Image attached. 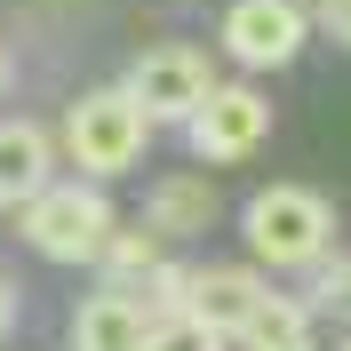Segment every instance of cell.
<instances>
[{"label":"cell","mask_w":351,"mask_h":351,"mask_svg":"<svg viewBox=\"0 0 351 351\" xmlns=\"http://www.w3.org/2000/svg\"><path fill=\"white\" fill-rule=\"evenodd\" d=\"M247 247H256V271H319L335 240V208L304 184H263L240 216Z\"/></svg>","instance_id":"obj_1"},{"label":"cell","mask_w":351,"mask_h":351,"mask_svg":"<svg viewBox=\"0 0 351 351\" xmlns=\"http://www.w3.org/2000/svg\"><path fill=\"white\" fill-rule=\"evenodd\" d=\"M271 304V287H263L256 263H176L168 280H160L152 311L168 319V311H184V319H199V328L216 335H247V319Z\"/></svg>","instance_id":"obj_2"},{"label":"cell","mask_w":351,"mask_h":351,"mask_svg":"<svg viewBox=\"0 0 351 351\" xmlns=\"http://www.w3.org/2000/svg\"><path fill=\"white\" fill-rule=\"evenodd\" d=\"M16 223H24V247L48 256V263H104L112 232H120L112 223V199L96 184H48Z\"/></svg>","instance_id":"obj_3"},{"label":"cell","mask_w":351,"mask_h":351,"mask_svg":"<svg viewBox=\"0 0 351 351\" xmlns=\"http://www.w3.org/2000/svg\"><path fill=\"white\" fill-rule=\"evenodd\" d=\"M144 144H152V120L136 112L128 88H96L64 112V152L80 176H128L144 160Z\"/></svg>","instance_id":"obj_4"},{"label":"cell","mask_w":351,"mask_h":351,"mask_svg":"<svg viewBox=\"0 0 351 351\" xmlns=\"http://www.w3.org/2000/svg\"><path fill=\"white\" fill-rule=\"evenodd\" d=\"M216 88H223V80L208 72V56H199L192 40H160V48H144V56H136V72H128L136 112H144V120H184V128L199 120V104H208Z\"/></svg>","instance_id":"obj_5"},{"label":"cell","mask_w":351,"mask_h":351,"mask_svg":"<svg viewBox=\"0 0 351 351\" xmlns=\"http://www.w3.org/2000/svg\"><path fill=\"white\" fill-rule=\"evenodd\" d=\"M304 32H311V16L295 0H232V8H223V56H240L247 72L295 64Z\"/></svg>","instance_id":"obj_6"},{"label":"cell","mask_w":351,"mask_h":351,"mask_svg":"<svg viewBox=\"0 0 351 351\" xmlns=\"http://www.w3.org/2000/svg\"><path fill=\"white\" fill-rule=\"evenodd\" d=\"M271 136V104H263V88H247V80H223L208 104H199V120H192V152L208 160V168H232V160H247Z\"/></svg>","instance_id":"obj_7"},{"label":"cell","mask_w":351,"mask_h":351,"mask_svg":"<svg viewBox=\"0 0 351 351\" xmlns=\"http://www.w3.org/2000/svg\"><path fill=\"white\" fill-rule=\"evenodd\" d=\"M152 304L144 295H120V287H104V295H88L80 311H72V351H144L152 343Z\"/></svg>","instance_id":"obj_8"},{"label":"cell","mask_w":351,"mask_h":351,"mask_svg":"<svg viewBox=\"0 0 351 351\" xmlns=\"http://www.w3.org/2000/svg\"><path fill=\"white\" fill-rule=\"evenodd\" d=\"M216 184L208 176H160L152 199H144V232L160 240H199V232H216Z\"/></svg>","instance_id":"obj_9"},{"label":"cell","mask_w":351,"mask_h":351,"mask_svg":"<svg viewBox=\"0 0 351 351\" xmlns=\"http://www.w3.org/2000/svg\"><path fill=\"white\" fill-rule=\"evenodd\" d=\"M48 160H56L48 128H32V120H0V208L24 216V208L48 192Z\"/></svg>","instance_id":"obj_10"},{"label":"cell","mask_w":351,"mask_h":351,"mask_svg":"<svg viewBox=\"0 0 351 351\" xmlns=\"http://www.w3.org/2000/svg\"><path fill=\"white\" fill-rule=\"evenodd\" d=\"M104 271H112V287H120V295H144V304H152L160 280L176 271V256H168V240H160V232H144V223H136V232H112Z\"/></svg>","instance_id":"obj_11"},{"label":"cell","mask_w":351,"mask_h":351,"mask_svg":"<svg viewBox=\"0 0 351 351\" xmlns=\"http://www.w3.org/2000/svg\"><path fill=\"white\" fill-rule=\"evenodd\" d=\"M304 335H311V304H295V295H271V304L247 319L240 343H247V351H311Z\"/></svg>","instance_id":"obj_12"},{"label":"cell","mask_w":351,"mask_h":351,"mask_svg":"<svg viewBox=\"0 0 351 351\" xmlns=\"http://www.w3.org/2000/svg\"><path fill=\"white\" fill-rule=\"evenodd\" d=\"M304 304H311V311H328V319H343V328H351V256H343V263H335V256L319 263V280H311V295H304Z\"/></svg>","instance_id":"obj_13"},{"label":"cell","mask_w":351,"mask_h":351,"mask_svg":"<svg viewBox=\"0 0 351 351\" xmlns=\"http://www.w3.org/2000/svg\"><path fill=\"white\" fill-rule=\"evenodd\" d=\"M144 351H223V335L199 328V319H184V311H168V319L152 328V343H144Z\"/></svg>","instance_id":"obj_14"},{"label":"cell","mask_w":351,"mask_h":351,"mask_svg":"<svg viewBox=\"0 0 351 351\" xmlns=\"http://www.w3.org/2000/svg\"><path fill=\"white\" fill-rule=\"evenodd\" d=\"M319 24H328L335 40H343V48H351V0H319Z\"/></svg>","instance_id":"obj_15"},{"label":"cell","mask_w":351,"mask_h":351,"mask_svg":"<svg viewBox=\"0 0 351 351\" xmlns=\"http://www.w3.org/2000/svg\"><path fill=\"white\" fill-rule=\"evenodd\" d=\"M8 319H16V287L0 280V335H8Z\"/></svg>","instance_id":"obj_16"},{"label":"cell","mask_w":351,"mask_h":351,"mask_svg":"<svg viewBox=\"0 0 351 351\" xmlns=\"http://www.w3.org/2000/svg\"><path fill=\"white\" fill-rule=\"evenodd\" d=\"M0 88H8V56H0Z\"/></svg>","instance_id":"obj_17"},{"label":"cell","mask_w":351,"mask_h":351,"mask_svg":"<svg viewBox=\"0 0 351 351\" xmlns=\"http://www.w3.org/2000/svg\"><path fill=\"white\" fill-rule=\"evenodd\" d=\"M343 351H351V343H343Z\"/></svg>","instance_id":"obj_18"}]
</instances>
